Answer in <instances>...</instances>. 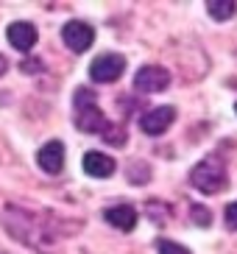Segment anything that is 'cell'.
<instances>
[{
	"instance_id": "cell-11",
	"label": "cell",
	"mask_w": 237,
	"mask_h": 254,
	"mask_svg": "<svg viewBox=\"0 0 237 254\" xmlns=\"http://www.w3.org/2000/svg\"><path fill=\"white\" fill-rule=\"evenodd\" d=\"M81 165L92 179H106V176L115 173V159L109 154H104V151H87Z\"/></svg>"
},
{
	"instance_id": "cell-5",
	"label": "cell",
	"mask_w": 237,
	"mask_h": 254,
	"mask_svg": "<svg viewBox=\"0 0 237 254\" xmlns=\"http://www.w3.org/2000/svg\"><path fill=\"white\" fill-rule=\"evenodd\" d=\"M61 42L73 53H84L95 42V28L84 20H70V23L61 25Z\"/></svg>"
},
{
	"instance_id": "cell-14",
	"label": "cell",
	"mask_w": 237,
	"mask_h": 254,
	"mask_svg": "<svg viewBox=\"0 0 237 254\" xmlns=\"http://www.w3.org/2000/svg\"><path fill=\"white\" fill-rule=\"evenodd\" d=\"M190 215H193V224L195 226H204V229H207V226L212 224V212H209L207 207H201V204H193Z\"/></svg>"
},
{
	"instance_id": "cell-18",
	"label": "cell",
	"mask_w": 237,
	"mask_h": 254,
	"mask_svg": "<svg viewBox=\"0 0 237 254\" xmlns=\"http://www.w3.org/2000/svg\"><path fill=\"white\" fill-rule=\"evenodd\" d=\"M0 254H8V252H3V249H0Z\"/></svg>"
},
{
	"instance_id": "cell-4",
	"label": "cell",
	"mask_w": 237,
	"mask_h": 254,
	"mask_svg": "<svg viewBox=\"0 0 237 254\" xmlns=\"http://www.w3.org/2000/svg\"><path fill=\"white\" fill-rule=\"evenodd\" d=\"M123 70H126V59L120 53H101L89 64V78L95 84H112L123 75Z\"/></svg>"
},
{
	"instance_id": "cell-10",
	"label": "cell",
	"mask_w": 237,
	"mask_h": 254,
	"mask_svg": "<svg viewBox=\"0 0 237 254\" xmlns=\"http://www.w3.org/2000/svg\"><path fill=\"white\" fill-rule=\"evenodd\" d=\"M104 218H106V224H112L115 229H120V232H131L134 226H137V209H134L131 204H115V207H106Z\"/></svg>"
},
{
	"instance_id": "cell-16",
	"label": "cell",
	"mask_w": 237,
	"mask_h": 254,
	"mask_svg": "<svg viewBox=\"0 0 237 254\" xmlns=\"http://www.w3.org/2000/svg\"><path fill=\"white\" fill-rule=\"evenodd\" d=\"M22 73H39V62H37V59L22 62Z\"/></svg>"
},
{
	"instance_id": "cell-17",
	"label": "cell",
	"mask_w": 237,
	"mask_h": 254,
	"mask_svg": "<svg viewBox=\"0 0 237 254\" xmlns=\"http://www.w3.org/2000/svg\"><path fill=\"white\" fill-rule=\"evenodd\" d=\"M6 67H8V62H6V56H0V75L6 73Z\"/></svg>"
},
{
	"instance_id": "cell-15",
	"label": "cell",
	"mask_w": 237,
	"mask_h": 254,
	"mask_svg": "<svg viewBox=\"0 0 237 254\" xmlns=\"http://www.w3.org/2000/svg\"><path fill=\"white\" fill-rule=\"evenodd\" d=\"M223 221H226V226H229L232 232H237V201L226 204V209H223Z\"/></svg>"
},
{
	"instance_id": "cell-2",
	"label": "cell",
	"mask_w": 237,
	"mask_h": 254,
	"mask_svg": "<svg viewBox=\"0 0 237 254\" xmlns=\"http://www.w3.org/2000/svg\"><path fill=\"white\" fill-rule=\"evenodd\" d=\"M75 128L84 131V134H101L106 142L112 145H123L126 137H123V128H115L109 120L104 118L101 106L95 104V92L87 90V87H78L75 90Z\"/></svg>"
},
{
	"instance_id": "cell-1",
	"label": "cell",
	"mask_w": 237,
	"mask_h": 254,
	"mask_svg": "<svg viewBox=\"0 0 237 254\" xmlns=\"http://www.w3.org/2000/svg\"><path fill=\"white\" fill-rule=\"evenodd\" d=\"M3 226L14 240L31 246L39 254H56V235H53V224H48V215H39V212H31L25 207H17V204H8L3 209Z\"/></svg>"
},
{
	"instance_id": "cell-12",
	"label": "cell",
	"mask_w": 237,
	"mask_h": 254,
	"mask_svg": "<svg viewBox=\"0 0 237 254\" xmlns=\"http://www.w3.org/2000/svg\"><path fill=\"white\" fill-rule=\"evenodd\" d=\"M207 11L212 20H218V23H226L229 17H235L237 11V3L235 0H209L207 3Z\"/></svg>"
},
{
	"instance_id": "cell-7",
	"label": "cell",
	"mask_w": 237,
	"mask_h": 254,
	"mask_svg": "<svg viewBox=\"0 0 237 254\" xmlns=\"http://www.w3.org/2000/svg\"><path fill=\"white\" fill-rule=\"evenodd\" d=\"M173 120H176V109L173 106H154V109H148L140 118V128H142V134L159 137L173 126Z\"/></svg>"
},
{
	"instance_id": "cell-8",
	"label": "cell",
	"mask_w": 237,
	"mask_h": 254,
	"mask_svg": "<svg viewBox=\"0 0 237 254\" xmlns=\"http://www.w3.org/2000/svg\"><path fill=\"white\" fill-rule=\"evenodd\" d=\"M37 165L42 168L45 173H51V176L61 173V168H64V142L51 140L48 145H42L39 154H37Z\"/></svg>"
},
{
	"instance_id": "cell-3",
	"label": "cell",
	"mask_w": 237,
	"mask_h": 254,
	"mask_svg": "<svg viewBox=\"0 0 237 254\" xmlns=\"http://www.w3.org/2000/svg\"><path fill=\"white\" fill-rule=\"evenodd\" d=\"M190 185L204 195H215L221 190L229 187V171H226V162H223L218 154H209L204 157L193 171H190Z\"/></svg>"
},
{
	"instance_id": "cell-19",
	"label": "cell",
	"mask_w": 237,
	"mask_h": 254,
	"mask_svg": "<svg viewBox=\"0 0 237 254\" xmlns=\"http://www.w3.org/2000/svg\"><path fill=\"white\" fill-rule=\"evenodd\" d=\"M235 112H237V104H235Z\"/></svg>"
},
{
	"instance_id": "cell-9",
	"label": "cell",
	"mask_w": 237,
	"mask_h": 254,
	"mask_svg": "<svg viewBox=\"0 0 237 254\" xmlns=\"http://www.w3.org/2000/svg\"><path fill=\"white\" fill-rule=\"evenodd\" d=\"M6 39L11 48L28 53L31 48L37 45V28H34V23H22V20L20 23H11L6 28Z\"/></svg>"
},
{
	"instance_id": "cell-6",
	"label": "cell",
	"mask_w": 237,
	"mask_h": 254,
	"mask_svg": "<svg viewBox=\"0 0 237 254\" xmlns=\"http://www.w3.org/2000/svg\"><path fill=\"white\" fill-rule=\"evenodd\" d=\"M171 84V73L159 64H142L134 75V90L140 92H162Z\"/></svg>"
},
{
	"instance_id": "cell-13",
	"label": "cell",
	"mask_w": 237,
	"mask_h": 254,
	"mask_svg": "<svg viewBox=\"0 0 237 254\" xmlns=\"http://www.w3.org/2000/svg\"><path fill=\"white\" fill-rule=\"evenodd\" d=\"M156 252L159 254H190V249L176 243V240H168V238H159L156 240Z\"/></svg>"
}]
</instances>
